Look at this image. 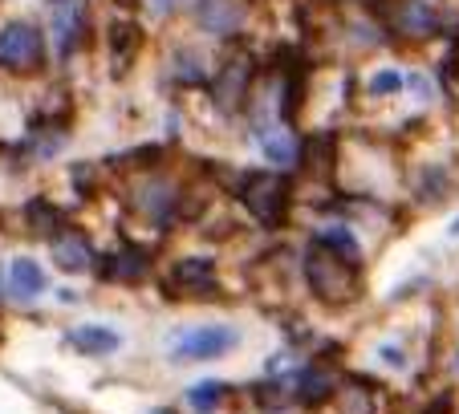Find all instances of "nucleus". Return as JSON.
<instances>
[{
    "label": "nucleus",
    "mask_w": 459,
    "mask_h": 414,
    "mask_svg": "<svg viewBox=\"0 0 459 414\" xmlns=\"http://www.w3.org/2000/svg\"><path fill=\"white\" fill-rule=\"evenodd\" d=\"M305 285L325 305H350L362 293V272H358L354 260L313 244V248L305 252Z\"/></svg>",
    "instance_id": "obj_1"
},
{
    "label": "nucleus",
    "mask_w": 459,
    "mask_h": 414,
    "mask_svg": "<svg viewBox=\"0 0 459 414\" xmlns=\"http://www.w3.org/2000/svg\"><path fill=\"white\" fill-rule=\"evenodd\" d=\"M236 195L248 207L260 224L281 228L289 216V179L285 175H269V171H252L236 183Z\"/></svg>",
    "instance_id": "obj_2"
},
{
    "label": "nucleus",
    "mask_w": 459,
    "mask_h": 414,
    "mask_svg": "<svg viewBox=\"0 0 459 414\" xmlns=\"http://www.w3.org/2000/svg\"><path fill=\"white\" fill-rule=\"evenodd\" d=\"M45 61V41L29 21H9L0 29V65L9 73H33Z\"/></svg>",
    "instance_id": "obj_3"
},
{
    "label": "nucleus",
    "mask_w": 459,
    "mask_h": 414,
    "mask_svg": "<svg viewBox=\"0 0 459 414\" xmlns=\"http://www.w3.org/2000/svg\"><path fill=\"white\" fill-rule=\"evenodd\" d=\"M163 293L171 301H200V297H216L220 280L212 260H179V264L167 268L163 276Z\"/></svg>",
    "instance_id": "obj_4"
},
{
    "label": "nucleus",
    "mask_w": 459,
    "mask_h": 414,
    "mask_svg": "<svg viewBox=\"0 0 459 414\" xmlns=\"http://www.w3.org/2000/svg\"><path fill=\"white\" fill-rule=\"evenodd\" d=\"M236 345V329L228 325H200V329H183L175 341V358L179 362H204V358H220Z\"/></svg>",
    "instance_id": "obj_5"
},
{
    "label": "nucleus",
    "mask_w": 459,
    "mask_h": 414,
    "mask_svg": "<svg viewBox=\"0 0 459 414\" xmlns=\"http://www.w3.org/2000/svg\"><path fill=\"white\" fill-rule=\"evenodd\" d=\"M248 86H252V57L248 53H236V57H228V65L220 69V78L212 90H216V102L224 106V110H240Z\"/></svg>",
    "instance_id": "obj_6"
},
{
    "label": "nucleus",
    "mask_w": 459,
    "mask_h": 414,
    "mask_svg": "<svg viewBox=\"0 0 459 414\" xmlns=\"http://www.w3.org/2000/svg\"><path fill=\"white\" fill-rule=\"evenodd\" d=\"M82 33H86V4L82 0H53V41H57L61 57H70L78 49Z\"/></svg>",
    "instance_id": "obj_7"
},
{
    "label": "nucleus",
    "mask_w": 459,
    "mask_h": 414,
    "mask_svg": "<svg viewBox=\"0 0 459 414\" xmlns=\"http://www.w3.org/2000/svg\"><path fill=\"white\" fill-rule=\"evenodd\" d=\"M390 29L399 37H407V41H423V37H431L439 29V17L423 0H399L394 13H390Z\"/></svg>",
    "instance_id": "obj_8"
},
{
    "label": "nucleus",
    "mask_w": 459,
    "mask_h": 414,
    "mask_svg": "<svg viewBox=\"0 0 459 414\" xmlns=\"http://www.w3.org/2000/svg\"><path fill=\"white\" fill-rule=\"evenodd\" d=\"M195 17L208 33L216 37H228V33H240L244 29V4L240 0H195Z\"/></svg>",
    "instance_id": "obj_9"
},
{
    "label": "nucleus",
    "mask_w": 459,
    "mask_h": 414,
    "mask_svg": "<svg viewBox=\"0 0 459 414\" xmlns=\"http://www.w3.org/2000/svg\"><path fill=\"white\" fill-rule=\"evenodd\" d=\"M151 268V256L143 248H118L110 252V256L98 260V272L106 276V280H118V285H134V280H143Z\"/></svg>",
    "instance_id": "obj_10"
},
{
    "label": "nucleus",
    "mask_w": 459,
    "mask_h": 414,
    "mask_svg": "<svg viewBox=\"0 0 459 414\" xmlns=\"http://www.w3.org/2000/svg\"><path fill=\"white\" fill-rule=\"evenodd\" d=\"M53 260H57L65 272H90L94 268V248L82 232H61L53 240Z\"/></svg>",
    "instance_id": "obj_11"
},
{
    "label": "nucleus",
    "mask_w": 459,
    "mask_h": 414,
    "mask_svg": "<svg viewBox=\"0 0 459 414\" xmlns=\"http://www.w3.org/2000/svg\"><path fill=\"white\" fill-rule=\"evenodd\" d=\"M25 220L33 228V236H41V240H57L65 232V216H61V207H53L49 199H29Z\"/></svg>",
    "instance_id": "obj_12"
},
{
    "label": "nucleus",
    "mask_w": 459,
    "mask_h": 414,
    "mask_svg": "<svg viewBox=\"0 0 459 414\" xmlns=\"http://www.w3.org/2000/svg\"><path fill=\"white\" fill-rule=\"evenodd\" d=\"M9 293L21 297V301L45 293V268L37 264V260H13V268H9Z\"/></svg>",
    "instance_id": "obj_13"
},
{
    "label": "nucleus",
    "mask_w": 459,
    "mask_h": 414,
    "mask_svg": "<svg viewBox=\"0 0 459 414\" xmlns=\"http://www.w3.org/2000/svg\"><path fill=\"white\" fill-rule=\"evenodd\" d=\"M301 167L305 175H330V167H333V138L330 134H313V138H305L301 142Z\"/></svg>",
    "instance_id": "obj_14"
},
{
    "label": "nucleus",
    "mask_w": 459,
    "mask_h": 414,
    "mask_svg": "<svg viewBox=\"0 0 459 414\" xmlns=\"http://www.w3.org/2000/svg\"><path fill=\"white\" fill-rule=\"evenodd\" d=\"M260 151L273 159V163H281V167H293V163H301V142H297L289 130H264L260 134Z\"/></svg>",
    "instance_id": "obj_15"
},
{
    "label": "nucleus",
    "mask_w": 459,
    "mask_h": 414,
    "mask_svg": "<svg viewBox=\"0 0 459 414\" xmlns=\"http://www.w3.org/2000/svg\"><path fill=\"white\" fill-rule=\"evenodd\" d=\"M70 345L82 349V354H114L118 349V333L106 325H82L70 333Z\"/></svg>",
    "instance_id": "obj_16"
},
{
    "label": "nucleus",
    "mask_w": 459,
    "mask_h": 414,
    "mask_svg": "<svg viewBox=\"0 0 459 414\" xmlns=\"http://www.w3.org/2000/svg\"><path fill=\"white\" fill-rule=\"evenodd\" d=\"M330 394H333V378H330V370H321V366H313V370H305L301 378H297V398H301L305 406L325 402Z\"/></svg>",
    "instance_id": "obj_17"
},
{
    "label": "nucleus",
    "mask_w": 459,
    "mask_h": 414,
    "mask_svg": "<svg viewBox=\"0 0 459 414\" xmlns=\"http://www.w3.org/2000/svg\"><path fill=\"white\" fill-rule=\"evenodd\" d=\"M134 45H139V29L130 25V21H114L110 25V53H114V65H126V57L134 53Z\"/></svg>",
    "instance_id": "obj_18"
},
{
    "label": "nucleus",
    "mask_w": 459,
    "mask_h": 414,
    "mask_svg": "<svg viewBox=\"0 0 459 414\" xmlns=\"http://www.w3.org/2000/svg\"><path fill=\"white\" fill-rule=\"evenodd\" d=\"M317 244L321 248H330V252H338V256H346V260H362V248H358V240L346 232V228H330V232H321L317 236Z\"/></svg>",
    "instance_id": "obj_19"
},
{
    "label": "nucleus",
    "mask_w": 459,
    "mask_h": 414,
    "mask_svg": "<svg viewBox=\"0 0 459 414\" xmlns=\"http://www.w3.org/2000/svg\"><path fill=\"white\" fill-rule=\"evenodd\" d=\"M228 394V386H224V382H204V386H191V406H195V410H200V414H212V410H216V406H220V398H224Z\"/></svg>",
    "instance_id": "obj_20"
},
{
    "label": "nucleus",
    "mask_w": 459,
    "mask_h": 414,
    "mask_svg": "<svg viewBox=\"0 0 459 414\" xmlns=\"http://www.w3.org/2000/svg\"><path fill=\"white\" fill-rule=\"evenodd\" d=\"M370 90L374 94H394V90H403V73L399 69H382L378 78L370 82Z\"/></svg>",
    "instance_id": "obj_21"
},
{
    "label": "nucleus",
    "mask_w": 459,
    "mask_h": 414,
    "mask_svg": "<svg viewBox=\"0 0 459 414\" xmlns=\"http://www.w3.org/2000/svg\"><path fill=\"white\" fill-rule=\"evenodd\" d=\"M179 4H183V0H147V9H151V13H175Z\"/></svg>",
    "instance_id": "obj_22"
},
{
    "label": "nucleus",
    "mask_w": 459,
    "mask_h": 414,
    "mask_svg": "<svg viewBox=\"0 0 459 414\" xmlns=\"http://www.w3.org/2000/svg\"><path fill=\"white\" fill-rule=\"evenodd\" d=\"M451 236H459V220H451Z\"/></svg>",
    "instance_id": "obj_23"
},
{
    "label": "nucleus",
    "mask_w": 459,
    "mask_h": 414,
    "mask_svg": "<svg viewBox=\"0 0 459 414\" xmlns=\"http://www.w3.org/2000/svg\"><path fill=\"white\" fill-rule=\"evenodd\" d=\"M163 414H171V410H163Z\"/></svg>",
    "instance_id": "obj_24"
}]
</instances>
